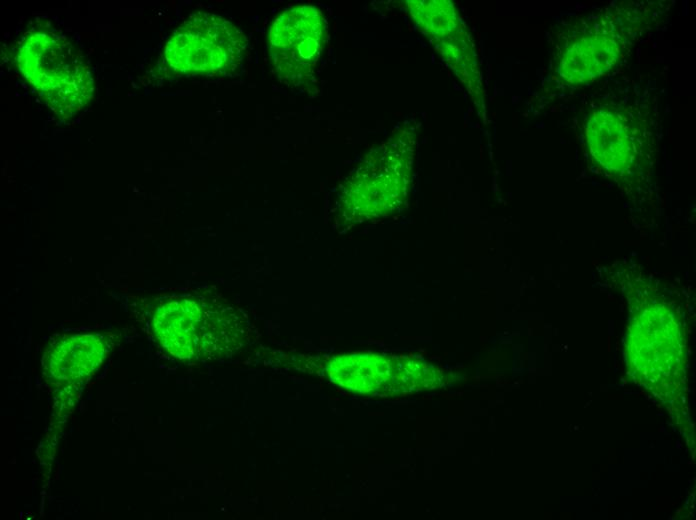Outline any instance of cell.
I'll use <instances>...</instances> for the list:
<instances>
[{"label":"cell","mask_w":696,"mask_h":520,"mask_svg":"<svg viewBox=\"0 0 696 520\" xmlns=\"http://www.w3.org/2000/svg\"><path fill=\"white\" fill-rule=\"evenodd\" d=\"M152 323L162 347L186 362L227 357L250 333L247 315L212 292L165 296Z\"/></svg>","instance_id":"1"},{"label":"cell","mask_w":696,"mask_h":520,"mask_svg":"<svg viewBox=\"0 0 696 520\" xmlns=\"http://www.w3.org/2000/svg\"><path fill=\"white\" fill-rule=\"evenodd\" d=\"M18 65L25 78L54 113L70 118L93 97L91 73L73 44L55 31H34L18 49Z\"/></svg>","instance_id":"2"},{"label":"cell","mask_w":696,"mask_h":520,"mask_svg":"<svg viewBox=\"0 0 696 520\" xmlns=\"http://www.w3.org/2000/svg\"><path fill=\"white\" fill-rule=\"evenodd\" d=\"M589 155L621 186L636 188L652 168V133L634 108L601 105L584 124Z\"/></svg>","instance_id":"3"},{"label":"cell","mask_w":696,"mask_h":520,"mask_svg":"<svg viewBox=\"0 0 696 520\" xmlns=\"http://www.w3.org/2000/svg\"><path fill=\"white\" fill-rule=\"evenodd\" d=\"M622 15V13H621ZM607 11L579 19L563 30L556 44L553 72L567 86H581L605 75L631 45V20Z\"/></svg>","instance_id":"4"},{"label":"cell","mask_w":696,"mask_h":520,"mask_svg":"<svg viewBox=\"0 0 696 520\" xmlns=\"http://www.w3.org/2000/svg\"><path fill=\"white\" fill-rule=\"evenodd\" d=\"M247 40L227 19L199 12L173 33L164 55L169 67L182 75H227L240 66Z\"/></svg>","instance_id":"5"},{"label":"cell","mask_w":696,"mask_h":520,"mask_svg":"<svg viewBox=\"0 0 696 520\" xmlns=\"http://www.w3.org/2000/svg\"><path fill=\"white\" fill-rule=\"evenodd\" d=\"M324 38V23L313 6H295L282 12L269 33V55L281 80L301 84L317 61Z\"/></svg>","instance_id":"6"},{"label":"cell","mask_w":696,"mask_h":520,"mask_svg":"<svg viewBox=\"0 0 696 520\" xmlns=\"http://www.w3.org/2000/svg\"><path fill=\"white\" fill-rule=\"evenodd\" d=\"M106 345L97 335H74L59 341L46 356L45 366L62 381L89 375L105 357Z\"/></svg>","instance_id":"7"},{"label":"cell","mask_w":696,"mask_h":520,"mask_svg":"<svg viewBox=\"0 0 696 520\" xmlns=\"http://www.w3.org/2000/svg\"><path fill=\"white\" fill-rule=\"evenodd\" d=\"M393 357L377 353H355L332 357L326 373L332 381L361 394L385 388Z\"/></svg>","instance_id":"8"}]
</instances>
